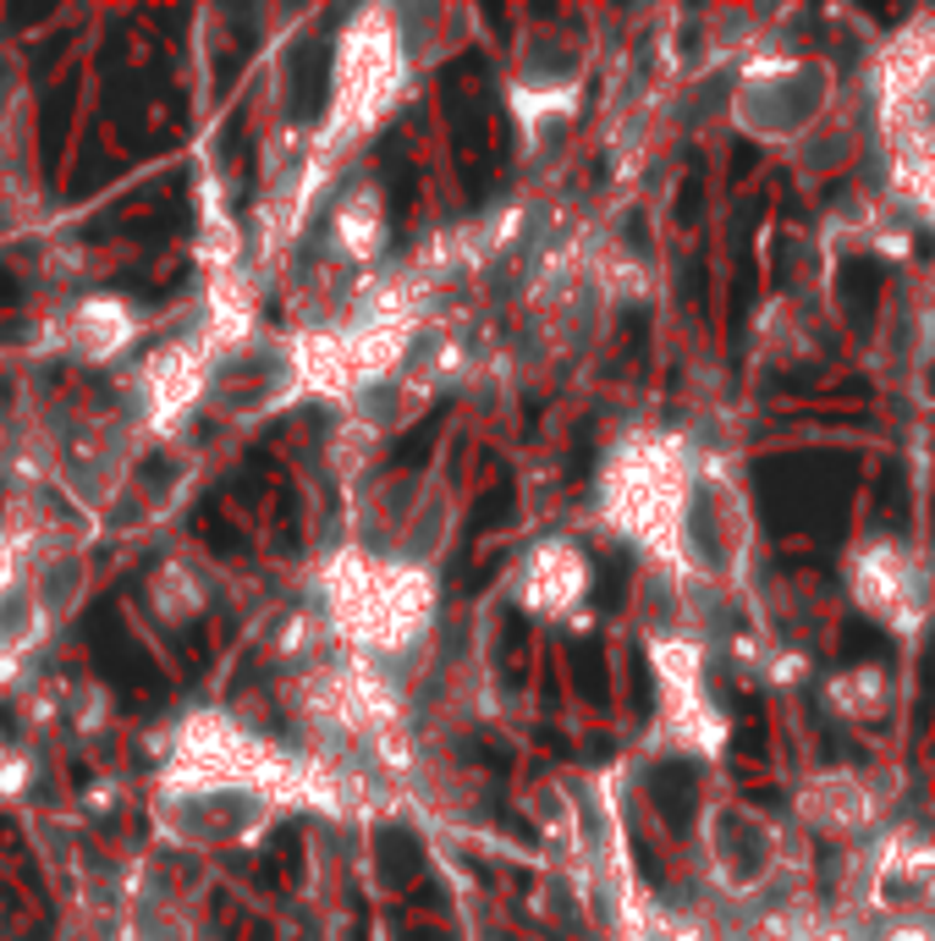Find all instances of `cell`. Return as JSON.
<instances>
[{"mask_svg": "<svg viewBox=\"0 0 935 941\" xmlns=\"http://www.w3.org/2000/svg\"><path fill=\"white\" fill-rule=\"evenodd\" d=\"M319 601H325L336 638L347 644V655L386 672L430 633L435 579H430V567L397 562L369 545H347L325 562Z\"/></svg>", "mask_w": 935, "mask_h": 941, "instance_id": "obj_1", "label": "cell"}, {"mask_svg": "<svg viewBox=\"0 0 935 941\" xmlns=\"http://www.w3.org/2000/svg\"><path fill=\"white\" fill-rule=\"evenodd\" d=\"M825 105H831V72L820 61H803V55L749 67L738 94H732L738 127L749 139H766V144H803L820 127Z\"/></svg>", "mask_w": 935, "mask_h": 941, "instance_id": "obj_4", "label": "cell"}, {"mask_svg": "<svg viewBox=\"0 0 935 941\" xmlns=\"http://www.w3.org/2000/svg\"><path fill=\"white\" fill-rule=\"evenodd\" d=\"M705 853L710 876L727 898H754L781 870V831L749 804H716L705 815Z\"/></svg>", "mask_w": 935, "mask_h": 941, "instance_id": "obj_5", "label": "cell"}, {"mask_svg": "<svg viewBox=\"0 0 935 941\" xmlns=\"http://www.w3.org/2000/svg\"><path fill=\"white\" fill-rule=\"evenodd\" d=\"M693 479H699V469L682 452V441L633 436L627 447H617V458L606 469V484H600L606 518L623 529L627 540H638L649 556L671 562L677 556V523H682Z\"/></svg>", "mask_w": 935, "mask_h": 941, "instance_id": "obj_2", "label": "cell"}, {"mask_svg": "<svg viewBox=\"0 0 935 941\" xmlns=\"http://www.w3.org/2000/svg\"><path fill=\"white\" fill-rule=\"evenodd\" d=\"M908 187H914V204L935 215V144L931 139H914L908 144Z\"/></svg>", "mask_w": 935, "mask_h": 941, "instance_id": "obj_11", "label": "cell"}, {"mask_svg": "<svg viewBox=\"0 0 935 941\" xmlns=\"http://www.w3.org/2000/svg\"><path fill=\"white\" fill-rule=\"evenodd\" d=\"M875 941H935V925L925 920V914H919V920H892Z\"/></svg>", "mask_w": 935, "mask_h": 941, "instance_id": "obj_12", "label": "cell"}, {"mask_svg": "<svg viewBox=\"0 0 935 941\" xmlns=\"http://www.w3.org/2000/svg\"><path fill=\"white\" fill-rule=\"evenodd\" d=\"M831 699L847 710V716H864V710H881L886 705V677L870 666V672H842L836 677V688H831Z\"/></svg>", "mask_w": 935, "mask_h": 941, "instance_id": "obj_10", "label": "cell"}, {"mask_svg": "<svg viewBox=\"0 0 935 941\" xmlns=\"http://www.w3.org/2000/svg\"><path fill=\"white\" fill-rule=\"evenodd\" d=\"M847 584H853V601L886 627H914L919 623V606H925V579H919V562L892 545V540H870L853 551L847 562Z\"/></svg>", "mask_w": 935, "mask_h": 941, "instance_id": "obj_6", "label": "cell"}, {"mask_svg": "<svg viewBox=\"0 0 935 941\" xmlns=\"http://www.w3.org/2000/svg\"><path fill=\"white\" fill-rule=\"evenodd\" d=\"M402 83H408V44L397 39L386 11H369L341 39L336 89H330V111H325V150L319 155H336L352 139H363L374 122H386V111L402 100Z\"/></svg>", "mask_w": 935, "mask_h": 941, "instance_id": "obj_3", "label": "cell"}, {"mask_svg": "<svg viewBox=\"0 0 935 941\" xmlns=\"http://www.w3.org/2000/svg\"><path fill=\"white\" fill-rule=\"evenodd\" d=\"M798 809L814 831H831V837H853L870 826L875 815V798H870V783L853 777V771H831V777H814V783L798 792Z\"/></svg>", "mask_w": 935, "mask_h": 941, "instance_id": "obj_8", "label": "cell"}, {"mask_svg": "<svg viewBox=\"0 0 935 941\" xmlns=\"http://www.w3.org/2000/svg\"><path fill=\"white\" fill-rule=\"evenodd\" d=\"M584 590H589V562H584V551H573V545H540L534 556H528V590H523V606L528 612H545V617H562L567 606H578L584 601Z\"/></svg>", "mask_w": 935, "mask_h": 941, "instance_id": "obj_9", "label": "cell"}, {"mask_svg": "<svg viewBox=\"0 0 935 941\" xmlns=\"http://www.w3.org/2000/svg\"><path fill=\"white\" fill-rule=\"evenodd\" d=\"M870 903H875L886 920H919L935 903V842L925 831H897V837L875 853Z\"/></svg>", "mask_w": 935, "mask_h": 941, "instance_id": "obj_7", "label": "cell"}]
</instances>
